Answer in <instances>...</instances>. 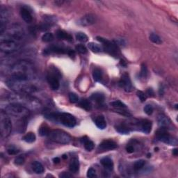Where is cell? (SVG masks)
I'll use <instances>...</instances> for the list:
<instances>
[{
  "instance_id": "6da1fadb",
  "label": "cell",
  "mask_w": 178,
  "mask_h": 178,
  "mask_svg": "<svg viewBox=\"0 0 178 178\" xmlns=\"http://www.w3.org/2000/svg\"><path fill=\"white\" fill-rule=\"evenodd\" d=\"M12 78L22 80H33L36 77V70L32 63L26 60L19 61L11 67Z\"/></svg>"
},
{
  "instance_id": "7a4b0ae2",
  "label": "cell",
  "mask_w": 178,
  "mask_h": 178,
  "mask_svg": "<svg viewBox=\"0 0 178 178\" xmlns=\"http://www.w3.org/2000/svg\"><path fill=\"white\" fill-rule=\"evenodd\" d=\"M31 81L32 80H22L11 77V79L6 81V83L7 86L15 93L29 95L38 90V88L31 82Z\"/></svg>"
},
{
  "instance_id": "3957f363",
  "label": "cell",
  "mask_w": 178,
  "mask_h": 178,
  "mask_svg": "<svg viewBox=\"0 0 178 178\" xmlns=\"http://www.w3.org/2000/svg\"><path fill=\"white\" fill-rule=\"evenodd\" d=\"M7 99L10 103L18 104L27 109H38L41 107L40 101L34 97H31L29 95L22 94L18 93H10L7 96Z\"/></svg>"
},
{
  "instance_id": "277c9868",
  "label": "cell",
  "mask_w": 178,
  "mask_h": 178,
  "mask_svg": "<svg viewBox=\"0 0 178 178\" xmlns=\"http://www.w3.org/2000/svg\"><path fill=\"white\" fill-rule=\"evenodd\" d=\"M4 112L9 116L14 117L18 119H27L29 116L30 112L29 109L18 104L10 103L6 106L4 108Z\"/></svg>"
},
{
  "instance_id": "5b68a950",
  "label": "cell",
  "mask_w": 178,
  "mask_h": 178,
  "mask_svg": "<svg viewBox=\"0 0 178 178\" xmlns=\"http://www.w3.org/2000/svg\"><path fill=\"white\" fill-rule=\"evenodd\" d=\"M48 137L51 141L59 144H68L71 141V136L66 131L60 129L50 131Z\"/></svg>"
},
{
  "instance_id": "8992f818",
  "label": "cell",
  "mask_w": 178,
  "mask_h": 178,
  "mask_svg": "<svg viewBox=\"0 0 178 178\" xmlns=\"http://www.w3.org/2000/svg\"><path fill=\"white\" fill-rule=\"evenodd\" d=\"M23 32L19 28H11L8 30H5L1 33V41L4 40H12L19 42L23 38Z\"/></svg>"
},
{
  "instance_id": "52a82bcc",
  "label": "cell",
  "mask_w": 178,
  "mask_h": 178,
  "mask_svg": "<svg viewBox=\"0 0 178 178\" xmlns=\"http://www.w3.org/2000/svg\"><path fill=\"white\" fill-rule=\"evenodd\" d=\"M0 131L2 137L8 136L12 131V121L11 118L3 111L1 112L0 120Z\"/></svg>"
},
{
  "instance_id": "ba28073f",
  "label": "cell",
  "mask_w": 178,
  "mask_h": 178,
  "mask_svg": "<svg viewBox=\"0 0 178 178\" xmlns=\"http://www.w3.org/2000/svg\"><path fill=\"white\" fill-rule=\"evenodd\" d=\"M166 129V128L161 127V129L157 131V137L158 140L170 146H177L178 143L177 138L170 136Z\"/></svg>"
},
{
  "instance_id": "9c48e42d",
  "label": "cell",
  "mask_w": 178,
  "mask_h": 178,
  "mask_svg": "<svg viewBox=\"0 0 178 178\" xmlns=\"http://www.w3.org/2000/svg\"><path fill=\"white\" fill-rule=\"evenodd\" d=\"M21 47V44L19 42L12 40H4L0 42V49L3 52L10 54L17 51Z\"/></svg>"
},
{
  "instance_id": "30bf717a",
  "label": "cell",
  "mask_w": 178,
  "mask_h": 178,
  "mask_svg": "<svg viewBox=\"0 0 178 178\" xmlns=\"http://www.w3.org/2000/svg\"><path fill=\"white\" fill-rule=\"evenodd\" d=\"M96 39L100 41L101 43L103 44L104 49L107 52L110 54L112 56H118L119 54V49L117 47L116 44L113 43L112 42L109 41V40H107V39L102 38V37L97 36Z\"/></svg>"
},
{
  "instance_id": "8fae6325",
  "label": "cell",
  "mask_w": 178,
  "mask_h": 178,
  "mask_svg": "<svg viewBox=\"0 0 178 178\" xmlns=\"http://www.w3.org/2000/svg\"><path fill=\"white\" fill-rule=\"evenodd\" d=\"M71 49H68L67 48L60 47L58 45H52L50 47L44 49V54L45 55L51 54H69Z\"/></svg>"
},
{
  "instance_id": "7c38bea8",
  "label": "cell",
  "mask_w": 178,
  "mask_h": 178,
  "mask_svg": "<svg viewBox=\"0 0 178 178\" xmlns=\"http://www.w3.org/2000/svg\"><path fill=\"white\" fill-rule=\"evenodd\" d=\"M59 77V76L58 75V74L52 73V72H49L47 76V82L49 83V86L53 90H57L60 86Z\"/></svg>"
},
{
  "instance_id": "4fadbf2b",
  "label": "cell",
  "mask_w": 178,
  "mask_h": 178,
  "mask_svg": "<svg viewBox=\"0 0 178 178\" xmlns=\"http://www.w3.org/2000/svg\"><path fill=\"white\" fill-rule=\"evenodd\" d=\"M119 85L121 88H123L126 92H130L132 90V84L129 76L128 74L125 73L122 76L121 79L119 81Z\"/></svg>"
},
{
  "instance_id": "5bb4252c",
  "label": "cell",
  "mask_w": 178,
  "mask_h": 178,
  "mask_svg": "<svg viewBox=\"0 0 178 178\" xmlns=\"http://www.w3.org/2000/svg\"><path fill=\"white\" fill-rule=\"evenodd\" d=\"M96 16L93 14H87L83 16L78 21V24L83 27L90 26L93 25L96 22Z\"/></svg>"
},
{
  "instance_id": "9a60e30c",
  "label": "cell",
  "mask_w": 178,
  "mask_h": 178,
  "mask_svg": "<svg viewBox=\"0 0 178 178\" xmlns=\"http://www.w3.org/2000/svg\"><path fill=\"white\" fill-rule=\"evenodd\" d=\"M99 148L104 150H111L116 149L117 148V144L114 141L105 140L100 143Z\"/></svg>"
},
{
  "instance_id": "2e32d148",
  "label": "cell",
  "mask_w": 178,
  "mask_h": 178,
  "mask_svg": "<svg viewBox=\"0 0 178 178\" xmlns=\"http://www.w3.org/2000/svg\"><path fill=\"white\" fill-rule=\"evenodd\" d=\"M20 14H21L22 19L25 20L27 23H30V22H32V15H31V11L29 10L27 7H22L21 11H20Z\"/></svg>"
},
{
  "instance_id": "e0dca14e",
  "label": "cell",
  "mask_w": 178,
  "mask_h": 178,
  "mask_svg": "<svg viewBox=\"0 0 178 178\" xmlns=\"http://www.w3.org/2000/svg\"><path fill=\"white\" fill-rule=\"evenodd\" d=\"M158 124L161 127L167 129V127H168L171 125V122L167 116H164V115H159L158 117Z\"/></svg>"
},
{
  "instance_id": "ac0fdd59",
  "label": "cell",
  "mask_w": 178,
  "mask_h": 178,
  "mask_svg": "<svg viewBox=\"0 0 178 178\" xmlns=\"http://www.w3.org/2000/svg\"><path fill=\"white\" fill-rule=\"evenodd\" d=\"M81 141L82 143L84 145V148L87 151H91L94 148V143L89 140V138L87 136H84L81 138Z\"/></svg>"
},
{
  "instance_id": "d6986e66",
  "label": "cell",
  "mask_w": 178,
  "mask_h": 178,
  "mask_svg": "<svg viewBox=\"0 0 178 178\" xmlns=\"http://www.w3.org/2000/svg\"><path fill=\"white\" fill-rule=\"evenodd\" d=\"M57 36L59 39H61V40H66L69 42H72L73 40V38H72L71 35L68 34L65 31L61 30V29H59V30L57 31Z\"/></svg>"
},
{
  "instance_id": "ffe728a7",
  "label": "cell",
  "mask_w": 178,
  "mask_h": 178,
  "mask_svg": "<svg viewBox=\"0 0 178 178\" xmlns=\"http://www.w3.org/2000/svg\"><path fill=\"white\" fill-rule=\"evenodd\" d=\"M141 129L143 131V132H144L145 134H149L150 131H151L152 129V122L150 121V120H143L141 123Z\"/></svg>"
},
{
  "instance_id": "44dd1931",
  "label": "cell",
  "mask_w": 178,
  "mask_h": 178,
  "mask_svg": "<svg viewBox=\"0 0 178 178\" xmlns=\"http://www.w3.org/2000/svg\"><path fill=\"white\" fill-rule=\"evenodd\" d=\"M100 163L107 169L111 170L114 168V163L109 157H104L100 160Z\"/></svg>"
},
{
  "instance_id": "7402d4cb",
  "label": "cell",
  "mask_w": 178,
  "mask_h": 178,
  "mask_svg": "<svg viewBox=\"0 0 178 178\" xmlns=\"http://www.w3.org/2000/svg\"><path fill=\"white\" fill-rule=\"evenodd\" d=\"M32 169L37 174H42L44 172V167L42 164L39 161H33L31 164Z\"/></svg>"
},
{
  "instance_id": "603a6c76",
  "label": "cell",
  "mask_w": 178,
  "mask_h": 178,
  "mask_svg": "<svg viewBox=\"0 0 178 178\" xmlns=\"http://www.w3.org/2000/svg\"><path fill=\"white\" fill-rule=\"evenodd\" d=\"M95 125L97 127L100 129H105L107 127V122L105 119V117L102 116H97L95 119Z\"/></svg>"
},
{
  "instance_id": "cb8c5ba5",
  "label": "cell",
  "mask_w": 178,
  "mask_h": 178,
  "mask_svg": "<svg viewBox=\"0 0 178 178\" xmlns=\"http://www.w3.org/2000/svg\"><path fill=\"white\" fill-rule=\"evenodd\" d=\"M79 163L77 158H73L71 160V162L70 164V172L76 173L79 170Z\"/></svg>"
},
{
  "instance_id": "d4e9b609",
  "label": "cell",
  "mask_w": 178,
  "mask_h": 178,
  "mask_svg": "<svg viewBox=\"0 0 178 178\" xmlns=\"http://www.w3.org/2000/svg\"><path fill=\"white\" fill-rule=\"evenodd\" d=\"M88 47L89 49H90L95 53H98L102 51V47L98 44L95 43V42H89L88 44Z\"/></svg>"
},
{
  "instance_id": "484cf974",
  "label": "cell",
  "mask_w": 178,
  "mask_h": 178,
  "mask_svg": "<svg viewBox=\"0 0 178 178\" xmlns=\"http://www.w3.org/2000/svg\"><path fill=\"white\" fill-rule=\"evenodd\" d=\"M91 99L96 102L102 104L105 101V95L103 94L100 93H96L92 95Z\"/></svg>"
},
{
  "instance_id": "4316f807",
  "label": "cell",
  "mask_w": 178,
  "mask_h": 178,
  "mask_svg": "<svg viewBox=\"0 0 178 178\" xmlns=\"http://www.w3.org/2000/svg\"><path fill=\"white\" fill-rule=\"evenodd\" d=\"M36 135L33 132H29L26 135H25V136H23V138H22V139H23L25 142L29 143H31L34 142L35 141H36Z\"/></svg>"
},
{
  "instance_id": "83f0119b",
  "label": "cell",
  "mask_w": 178,
  "mask_h": 178,
  "mask_svg": "<svg viewBox=\"0 0 178 178\" xmlns=\"http://www.w3.org/2000/svg\"><path fill=\"white\" fill-rule=\"evenodd\" d=\"M79 107H81V108L85 109L86 111H90L91 109V105H90V102L88 100L83 99L81 100L79 103Z\"/></svg>"
},
{
  "instance_id": "f1b7e54d",
  "label": "cell",
  "mask_w": 178,
  "mask_h": 178,
  "mask_svg": "<svg viewBox=\"0 0 178 178\" xmlns=\"http://www.w3.org/2000/svg\"><path fill=\"white\" fill-rule=\"evenodd\" d=\"M110 105L112 106L113 107L117 109H126V105L125 104L122 102L120 100H116V101L111 102L110 103Z\"/></svg>"
},
{
  "instance_id": "f546056e",
  "label": "cell",
  "mask_w": 178,
  "mask_h": 178,
  "mask_svg": "<svg viewBox=\"0 0 178 178\" xmlns=\"http://www.w3.org/2000/svg\"><path fill=\"white\" fill-rule=\"evenodd\" d=\"M150 40L155 44H159L162 43V40H161L160 37H159L157 34L154 33H151V34L150 35Z\"/></svg>"
},
{
  "instance_id": "4dcf8cb0",
  "label": "cell",
  "mask_w": 178,
  "mask_h": 178,
  "mask_svg": "<svg viewBox=\"0 0 178 178\" xmlns=\"http://www.w3.org/2000/svg\"><path fill=\"white\" fill-rule=\"evenodd\" d=\"M93 77L94 80L95 81H100L101 80L102 77V73L100 69L94 70L93 73Z\"/></svg>"
},
{
  "instance_id": "1f68e13d",
  "label": "cell",
  "mask_w": 178,
  "mask_h": 178,
  "mask_svg": "<svg viewBox=\"0 0 178 178\" xmlns=\"http://www.w3.org/2000/svg\"><path fill=\"white\" fill-rule=\"evenodd\" d=\"M76 38H77V39L79 40V41L82 42H86L88 41V36H87V35L82 32L77 33V35H76Z\"/></svg>"
},
{
  "instance_id": "d6a6232c",
  "label": "cell",
  "mask_w": 178,
  "mask_h": 178,
  "mask_svg": "<svg viewBox=\"0 0 178 178\" xmlns=\"http://www.w3.org/2000/svg\"><path fill=\"white\" fill-rule=\"evenodd\" d=\"M116 129L118 132L122 134H128L129 133V129L124 125L117 126V127H116Z\"/></svg>"
},
{
  "instance_id": "836d02e7",
  "label": "cell",
  "mask_w": 178,
  "mask_h": 178,
  "mask_svg": "<svg viewBox=\"0 0 178 178\" xmlns=\"http://www.w3.org/2000/svg\"><path fill=\"white\" fill-rule=\"evenodd\" d=\"M145 164H146V162H145V161L143 160V159L136 161V162L134 163V169L136 170V171L139 170L140 169H141L143 167L145 166Z\"/></svg>"
},
{
  "instance_id": "e575fe53",
  "label": "cell",
  "mask_w": 178,
  "mask_h": 178,
  "mask_svg": "<svg viewBox=\"0 0 178 178\" xmlns=\"http://www.w3.org/2000/svg\"><path fill=\"white\" fill-rule=\"evenodd\" d=\"M54 39V36L52 33H45L42 36V40L44 42H49L52 41Z\"/></svg>"
},
{
  "instance_id": "d590c367",
  "label": "cell",
  "mask_w": 178,
  "mask_h": 178,
  "mask_svg": "<svg viewBox=\"0 0 178 178\" xmlns=\"http://www.w3.org/2000/svg\"><path fill=\"white\" fill-rule=\"evenodd\" d=\"M50 131L51 130H49V127L44 126V127H42L40 128V129H39V134H40V135L41 136H48Z\"/></svg>"
},
{
  "instance_id": "8d00e7d4",
  "label": "cell",
  "mask_w": 178,
  "mask_h": 178,
  "mask_svg": "<svg viewBox=\"0 0 178 178\" xmlns=\"http://www.w3.org/2000/svg\"><path fill=\"white\" fill-rule=\"evenodd\" d=\"M75 49L77 50L78 52L82 54L87 53L86 47L84 45H83V44H77L75 47Z\"/></svg>"
},
{
  "instance_id": "74e56055",
  "label": "cell",
  "mask_w": 178,
  "mask_h": 178,
  "mask_svg": "<svg viewBox=\"0 0 178 178\" xmlns=\"http://www.w3.org/2000/svg\"><path fill=\"white\" fill-rule=\"evenodd\" d=\"M143 110H144V112L146 113V114L148 115V116H150V115L153 113L154 109H153V107L152 105H147L145 106Z\"/></svg>"
},
{
  "instance_id": "f35d334b",
  "label": "cell",
  "mask_w": 178,
  "mask_h": 178,
  "mask_svg": "<svg viewBox=\"0 0 178 178\" xmlns=\"http://www.w3.org/2000/svg\"><path fill=\"white\" fill-rule=\"evenodd\" d=\"M69 100L70 102L72 103H77L79 102V97L78 96L74 93H69Z\"/></svg>"
},
{
  "instance_id": "ab89813d",
  "label": "cell",
  "mask_w": 178,
  "mask_h": 178,
  "mask_svg": "<svg viewBox=\"0 0 178 178\" xmlns=\"http://www.w3.org/2000/svg\"><path fill=\"white\" fill-rule=\"evenodd\" d=\"M25 156L20 155L18 156V157L15 159V164L17 165H22L24 163H25Z\"/></svg>"
},
{
  "instance_id": "60d3db41",
  "label": "cell",
  "mask_w": 178,
  "mask_h": 178,
  "mask_svg": "<svg viewBox=\"0 0 178 178\" xmlns=\"http://www.w3.org/2000/svg\"><path fill=\"white\" fill-rule=\"evenodd\" d=\"M136 95L141 102H144L146 100V99H147V96H146V95L145 94L143 91H141V90H139V91L137 92Z\"/></svg>"
},
{
  "instance_id": "b9f144b4",
  "label": "cell",
  "mask_w": 178,
  "mask_h": 178,
  "mask_svg": "<svg viewBox=\"0 0 178 178\" xmlns=\"http://www.w3.org/2000/svg\"><path fill=\"white\" fill-rule=\"evenodd\" d=\"M148 75V69L147 67L145 64H142L141 66V75L143 78H146Z\"/></svg>"
},
{
  "instance_id": "7bdbcfd3",
  "label": "cell",
  "mask_w": 178,
  "mask_h": 178,
  "mask_svg": "<svg viewBox=\"0 0 178 178\" xmlns=\"http://www.w3.org/2000/svg\"><path fill=\"white\" fill-rule=\"evenodd\" d=\"M87 177L92 178L96 177V171L94 168H90L88 170V172H87Z\"/></svg>"
},
{
  "instance_id": "ee69618b",
  "label": "cell",
  "mask_w": 178,
  "mask_h": 178,
  "mask_svg": "<svg viewBox=\"0 0 178 178\" xmlns=\"http://www.w3.org/2000/svg\"><path fill=\"white\" fill-rule=\"evenodd\" d=\"M7 152H8V155H17V154L19 153V150H17L16 148H8V150H7Z\"/></svg>"
},
{
  "instance_id": "f6af8a7d",
  "label": "cell",
  "mask_w": 178,
  "mask_h": 178,
  "mask_svg": "<svg viewBox=\"0 0 178 178\" xmlns=\"http://www.w3.org/2000/svg\"><path fill=\"white\" fill-rule=\"evenodd\" d=\"M72 177V175L71 174H70L69 172H63L62 173L59 175V177H62V178H68Z\"/></svg>"
},
{
  "instance_id": "bcb514c9",
  "label": "cell",
  "mask_w": 178,
  "mask_h": 178,
  "mask_svg": "<svg viewBox=\"0 0 178 178\" xmlns=\"http://www.w3.org/2000/svg\"><path fill=\"white\" fill-rule=\"evenodd\" d=\"M126 150H127L128 153H134V148L133 146H127V148H126Z\"/></svg>"
},
{
  "instance_id": "7dc6e473",
  "label": "cell",
  "mask_w": 178,
  "mask_h": 178,
  "mask_svg": "<svg viewBox=\"0 0 178 178\" xmlns=\"http://www.w3.org/2000/svg\"><path fill=\"white\" fill-rule=\"evenodd\" d=\"M147 93H148V94L149 95H150V96H154V95H155V93H154L153 90L152 88L148 89Z\"/></svg>"
},
{
  "instance_id": "c3c4849f",
  "label": "cell",
  "mask_w": 178,
  "mask_h": 178,
  "mask_svg": "<svg viewBox=\"0 0 178 178\" xmlns=\"http://www.w3.org/2000/svg\"><path fill=\"white\" fill-rule=\"evenodd\" d=\"M60 161H61V160L59 157H55V158L53 159V162L54 163V164H59Z\"/></svg>"
},
{
  "instance_id": "681fc988",
  "label": "cell",
  "mask_w": 178,
  "mask_h": 178,
  "mask_svg": "<svg viewBox=\"0 0 178 178\" xmlns=\"http://www.w3.org/2000/svg\"><path fill=\"white\" fill-rule=\"evenodd\" d=\"M120 64H121V66H125V67L127 66V64H126V62L124 60H122V59L120 60Z\"/></svg>"
},
{
  "instance_id": "f907efd6",
  "label": "cell",
  "mask_w": 178,
  "mask_h": 178,
  "mask_svg": "<svg viewBox=\"0 0 178 178\" xmlns=\"http://www.w3.org/2000/svg\"><path fill=\"white\" fill-rule=\"evenodd\" d=\"M172 153H173V155L175 156H177L178 155V150L177 148H175V149L173 150V151H172Z\"/></svg>"
},
{
  "instance_id": "816d5d0a",
  "label": "cell",
  "mask_w": 178,
  "mask_h": 178,
  "mask_svg": "<svg viewBox=\"0 0 178 178\" xmlns=\"http://www.w3.org/2000/svg\"><path fill=\"white\" fill-rule=\"evenodd\" d=\"M62 158L64 159H66L67 158H68V156L66 155H64L62 156Z\"/></svg>"
},
{
  "instance_id": "f5cc1de1",
  "label": "cell",
  "mask_w": 178,
  "mask_h": 178,
  "mask_svg": "<svg viewBox=\"0 0 178 178\" xmlns=\"http://www.w3.org/2000/svg\"><path fill=\"white\" fill-rule=\"evenodd\" d=\"M147 157H148V158H150V157H151V154L148 153L147 155Z\"/></svg>"
},
{
  "instance_id": "db71d44e",
  "label": "cell",
  "mask_w": 178,
  "mask_h": 178,
  "mask_svg": "<svg viewBox=\"0 0 178 178\" xmlns=\"http://www.w3.org/2000/svg\"><path fill=\"white\" fill-rule=\"evenodd\" d=\"M155 151H158V148H155Z\"/></svg>"
},
{
  "instance_id": "11a10c76",
  "label": "cell",
  "mask_w": 178,
  "mask_h": 178,
  "mask_svg": "<svg viewBox=\"0 0 178 178\" xmlns=\"http://www.w3.org/2000/svg\"><path fill=\"white\" fill-rule=\"evenodd\" d=\"M175 108L176 109H177V105H175Z\"/></svg>"
}]
</instances>
